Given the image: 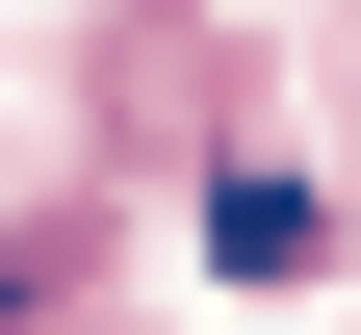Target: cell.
Returning <instances> with one entry per match:
<instances>
[{"label": "cell", "mask_w": 361, "mask_h": 335, "mask_svg": "<svg viewBox=\"0 0 361 335\" xmlns=\"http://www.w3.org/2000/svg\"><path fill=\"white\" fill-rule=\"evenodd\" d=\"M207 258H233V284H310V258H336V207H310V181H258V155H233V181H207Z\"/></svg>", "instance_id": "cell-1"}]
</instances>
